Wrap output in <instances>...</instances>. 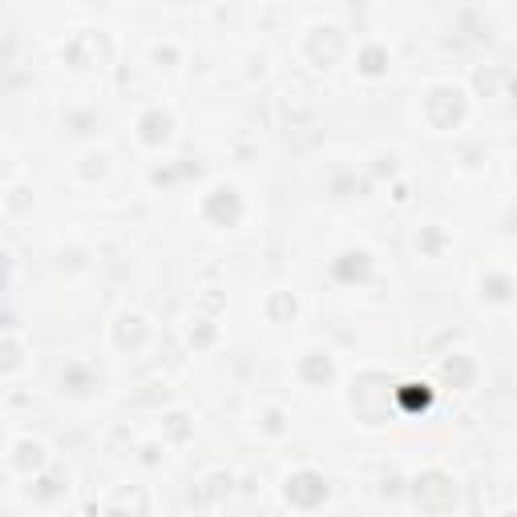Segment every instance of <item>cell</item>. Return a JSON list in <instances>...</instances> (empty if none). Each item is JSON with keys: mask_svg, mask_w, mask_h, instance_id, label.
Listing matches in <instances>:
<instances>
[{"mask_svg": "<svg viewBox=\"0 0 517 517\" xmlns=\"http://www.w3.org/2000/svg\"><path fill=\"white\" fill-rule=\"evenodd\" d=\"M5 469L13 481H33L49 469V445L29 437V433H13L9 437V453H5Z\"/></svg>", "mask_w": 517, "mask_h": 517, "instance_id": "cell-1", "label": "cell"}, {"mask_svg": "<svg viewBox=\"0 0 517 517\" xmlns=\"http://www.w3.org/2000/svg\"><path fill=\"white\" fill-rule=\"evenodd\" d=\"M0 348H5V360H0V372H5V384L13 388L21 380V372L29 368V348H25V336L17 324L5 328V340H0Z\"/></svg>", "mask_w": 517, "mask_h": 517, "instance_id": "cell-2", "label": "cell"}, {"mask_svg": "<svg viewBox=\"0 0 517 517\" xmlns=\"http://www.w3.org/2000/svg\"><path fill=\"white\" fill-rule=\"evenodd\" d=\"M170 134H174V114L162 110V106H146L142 118H138V138L146 146H162Z\"/></svg>", "mask_w": 517, "mask_h": 517, "instance_id": "cell-3", "label": "cell"}, {"mask_svg": "<svg viewBox=\"0 0 517 517\" xmlns=\"http://www.w3.org/2000/svg\"><path fill=\"white\" fill-rule=\"evenodd\" d=\"M356 65H360L364 77H384V73L392 69V53H388L380 41H364V45L356 49Z\"/></svg>", "mask_w": 517, "mask_h": 517, "instance_id": "cell-4", "label": "cell"}]
</instances>
